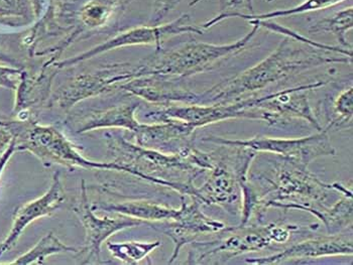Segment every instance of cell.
Masks as SVG:
<instances>
[{"instance_id":"obj_1","label":"cell","mask_w":353,"mask_h":265,"mask_svg":"<svg viewBox=\"0 0 353 265\" xmlns=\"http://www.w3.org/2000/svg\"><path fill=\"white\" fill-rule=\"evenodd\" d=\"M352 50L323 49L310 43L296 45L285 36L274 52L256 66L230 78L200 95L199 104L232 102L258 92L302 72L323 65L352 62Z\"/></svg>"},{"instance_id":"obj_2","label":"cell","mask_w":353,"mask_h":265,"mask_svg":"<svg viewBox=\"0 0 353 265\" xmlns=\"http://www.w3.org/2000/svg\"><path fill=\"white\" fill-rule=\"evenodd\" d=\"M110 160L123 169V173L137 179L167 187L181 195H196L194 184L203 169L193 166L180 154H167L130 142L121 134H104Z\"/></svg>"},{"instance_id":"obj_3","label":"cell","mask_w":353,"mask_h":265,"mask_svg":"<svg viewBox=\"0 0 353 265\" xmlns=\"http://www.w3.org/2000/svg\"><path fill=\"white\" fill-rule=\"evenodd\" d=\"M274 162L271 177L259 176L256 179L261 182V187L256 188L268 209L320 207L328 199L331 191H336L335 184L320 181L308 167L285 158Z\"/></svg>"},{"instance_id":"obj_4","label":"cell","mask_w":353,"mask_h":265,"mask_svg":"<svg viewBox=\"0 0 353 265\" xmlns=\"http://www.w3.org/2000/svg\"><path fill=\"white\" fill-rule=\"evenodd\" d=\"M252 25V30L243 38L228 45L191 42L169 52L158 50L154 56L137 64L139 77L159 75L180 79L211 70L220 61L241 53L252 42L261 28L256 23Z\"/></svg>"},{"instance_id":"obj_5","label":"cell","mask_w":353,"mask_h":265,"mask_svg":"<svg viewBox=\"0 0 353 265\" xmlns=\"http://www.w3.org/2000/svg\"><path fill=\"white\" fill-rule=\"evenodd\" d=\"M231 235L220 237L209 242L191 243L189 264H202L211 256L219 255L225 260L248 252L263 251L272 244H283L292 233L299 231L300 226L271 223L268 225L237 226L228 227Z\"/></svg>"},{"instance_id":"obj_6","label":"cell","mask_w":353,"mask_h":265,"mask_svg":"<svg viewBox=\"0 0 353 265\" xmlns=\"http://www.w3.org/2000/svg\"><path fill=\"white\" fill-rule=\"evenodd\" d=\"M17 149L28 151L36 156L43 166H62L74 169H109L123 173V169L111 162H93L84 158L77 147L54 126H43L34 123H23L15 136Z\"/></svg>"},{"instance_id":"obj_7","label":"cell","mask_w":353,"mask_h":265,"mask_svg":"<svg viewBox=\"0 0 353 265\" xmlns=\"http://www.w3.org/2000/svg\"><path fill=\"white\" fill-rule=\"evenodd\" d=\"M219 149L211 151L212 167L209 169L207 181L196 188L194 199L206 205H219L228 211H237L241 202V187L237 169L250 158V151L237 145H219Z\"/></svg>"},{"instance_id":"obj_8","label":"cell","mask_w":353,"mask_h":265,"mask_svg":"<svg viewBox=\"0 0 353 265\" xmlns=\"http://www.w3.org/2000/svg\"><path fill=\"white\" fill-rule=\"evenodd\" d=\"M261 97H248L232 102L211 104H190L187 106L165 105V108L145 114L154 123L176 120L193 126L204 127L228 119L246 118L267 121L268 113L259 107Z\"/></svg>"},{"instance_id":"obj_9","label":"cell","mask_w":353,"mask_h":265,"mask_svg":"<svg viewBox=\"0 0 353 265\" xmlns=\"http://www.w3.org/2000/svg\"><path fill=\"white\" fill-rule=\"evenodd\" d=\"M328 128L320 130L318 134L301 138H278L256 136L248 140H230L218 136L204 138V142L222 145H237L254 149L256 153L276 154L281 158L293 160L303 166L308 167L316 158L321 156H336V151L329 138Z\"/></svg>"},{"instance_id":"obj_10","label":"cell","mask_w":353,"mask_h":265,"mask_svg":"<svg viewBox=\"0 0 353 265\" xmlns=\"http://www.w3.org/2000/svg\"><path fill=\"white\" fill-rule=\"evenodd\" d=\"M86 190V184L84 180H82L79 201L73 206L74 213L77 215L85 229V244L78 254H85L82 264H104L101 260L102 243L113 234L128 228L141 225L143 221L124 215L115 218H99L96 216L94 211L91 208Z\"/></svg>"},{"instance_id":"obj_11","label":"cell","mask_w":353,"mask_h":265,"mask_svg":"<svg viewBox=\"0 0 353 265\" xmlns=\"http://www.w3.org/2000/svg\"><path fill=\"white\" fill-rule=\"evenodd\" d=\"M191 204H187L184 195H181V207L175 218L172 220L150 222L148 225L157 231L165 234L173 241L175 248L168 264L175 262L181 249L187 244H191L198 236L203 233H216L226 227L225 224L214 220L205 215L200 209L198 200L192 199Z\"/></svg>"},{"instance_id":"obj_12","label":"cell","mask_w":353,"mask_h":265,"mask_svg":"<svg viewBox=\"0 0 353 265\" xmlns=\"http://www.w3.org/2000/svg\"><path fill=\"white\" fill-rule=\"evenodd\" d=\"M327 83L328 82H312L261 97L259 106L261 109L268 112V125H283L292 119L300 118L308 121L318 131L322 130L309 103L307 92Z\"/></svg>"},{"instance_id":"obj_13","label":"cell","mask_w":353,"mask_h":265,"mask_svg":"<svg viewBox=\"0 0 353 265\" xmlns=\"http://www.w3.org/2000/svg\"><path fill=\"white\" fill-rule=\"evenodd\" d=\"M134 78H137V65H112L96 73L76 78L61 91L57 100L61 108L69 109L85 98L95 96L109 90L113 85L125 84Z\"/></svg>"},{"instance_id":"obj_14","label":"cell","mask_w":353,"mask_h":265,"mask_svg":"<svg viewBox=\"0 0 353 265\" xmlns=\"http://www.w3.org/2000/svg\"><path fill=\"white\" fill-rule=\"evenodd\" d=\"M184 32L203 34V30L201 28H198L197 25H190V17L188 14H183L173 23L161 25V27L134 28V30L121 34L113 40L109 41L104 45L95 47L81 56L61 63L60 66H70L74 63L86 60V59L109 51V50L125 47V45H156L158 50H161V43L163 40L172 36H176V34H184Z\"/></svg>"},{"instance_id":"obj_15","label":"cell","mask_w":353,"mask_h":265,"mask_svg":"<svg viewBox=\"0 0 353 265\" xmlns=\"http://www.w3.org/2000/svg\"><path fill=\"white\" fill-rule=\"evenodd\" d=\"M137 145L167 154L183 156L194 147L196 128L176 120L139 125L132 132Z\"/></svg>"},{"instance_id":"obj_16","label":"cell","mask_w":353,"mask_h":265,"mask_svg":"<svg viewBox=\"0 0 353 265\" xmlns=\"http://www.w3.org/2000/svg\"><path fill=\"white\" fill-rule=\"evenodd\" d=\"M65 199L66 194L61 182L60 173L56 171L47 193L15 210L12 229L6 240L0 243V256L14 248L17 240L30 223L41 217L51 216L63 205Z\"/></svg>"},{"instance_id":"obj_17","label":"cell","mask_w":353,"mask_h":265,"mask_svg":"<svg viewBox=\"0 0 353 265\" xmlns=\"http://www.w3.org/2000/svg\"><path fill=\"white\" fill-rule=\"evenodd\" d=\"M352 236L329 234L292 245L280 253L265 257L248 258L246 264L258 265L279 264L291 259L320 258L325 256L352 255Z\"/></svg>"},{"instance_id":"obj_18","label":"cell","mask_w":353,"mask_h":265,"mask_svg":"<svg viewBox=\"0 0 353 265\" xmlns=\"http://www.w3.org/2000/svg\"><path fill=\"white\" fill-rule=\"evenodd\" d=\"M174 78L147 75L134 78L121 88L152 103L169 105L171 102L199 104L200 95L173 81Z\"/></svg>"},{"instance_id":"obj_19","label":"cell","mask_w":353,"mask_h":265,"mask_svg":"<svg viewBox=\"0 0 353 265\" xmlns=\"http://www.w3.org/2000/svg\"><path fill=\"white\" fill-rule=\"evenodd\" d=\"M93 211L117 213L139 219L143 222H161L175 218L178 209L167 207L154 202L134 200L124 202H97L91 206Z\"/></svg>"},{"instance_id":"obj_20","label":"cell","mask_w":353,"mask_h":265,"mask_svg":"<svg viewBox=\"0 0 353 265\" xmlns=\"http://www.w3.org/2000/svg\"><path fill=\"white\" fill-rule=\"evenodd\" d=\"M139 103H130L111 108L106 112H93L81 123L76 132L81 134L91 130L106 128H121L134 132L141 125L136 118V112L139 109Z\"/></svg>"},{"instance_id":"obj_21","label":"cell","mask_w":353,"mask_h":265,"mask_svg":"<svg viewBox=\"0 0 353 265\" xmlns=\"http://www.w3.org/2000/svg\"><path fill=\"white\" fill-rule=\"evenodd\" d=\"M341 195L332 207H298L296 210L305 211L317 217L325 225L328 234H339L352 224V192Z\"/></svg>"},{"instance_id":"obj_22","label":"cell","mask_w":353,"mask_h":265,"mask_svg":"<svg viewBox=\"0 0 353 265\" xmlns=\"http://www.w3.org/2000/svg\"><path fill=\"white\" fill-rule=\"evenodd\" d=\"M345 0H305L300 6L295 8H285V10H278L274 12H268L263 14H245L241 12H222L217 17H213L211 21L204 23V30L214 27L217 23L225 21V19H232V17H241L246 21H271V19H278V17H293V15L306 14V12H316V10H325L331 6L341 3Z\"/></svg>"},{"instance_id":"obj_23","label":"cell","mask_w":353,"mask_h":265,"mask_svg":"<svg viewBox=\"0 0 353 265\" xmlns=\"http://www.w3.org/2000/svg\"><path fill=\"white\" fill-rule=\"evenodd\" d=\"M79 249L75 248V247L65 244L54 233L50 232L45 237L39 241L38 244L34 245L27 253L17 258L14 262H12V264H43L47 257L54 255V254L67 253V252L79 253Z\"/></svg>"},{"instance_id":"obj_24","label":"cell","mask_w":353,"mask_h":265,"mask_svg":"<svg viewBox=\"0 0 353 265\" xmlns=\"http://www.w3.org/2000/svg\"><path fill=\"white\" fill-rule=\"evenodd\" d=\"M352 28L353 8H348L332 17L313 21L309 27V32L310 34H319V32L332 34L342 47L352 50V45L346 40V32L352 30Z\"/></svg>"},{"instance_id":"obj_25","label":"cell","mask_w":353,"mask_h":265,"mask_svg":"<svg viewBox=\"0 0 353 265\" xmlns=\"http://www.w3.org/2000/svg\"><path fill=\"white\" fill-rule=\"evenodd\" d=\"M162 245L161 241L154 242H130L114 243L108 242V248L111 255L117 259L121 260L125 264H139L141 260L147 258L152 251Z\"/></svg>"},{"instance_id":"obj_26","label":"cell","mask_w":353,"mask_h":265,"mask_svg":"<svg viewBox=\"0 0 353 265\" xmlns=\"http://www.w3.org/2000/svg\"><path fill=\"white\" fill-rule=\"evenodd\" d=\"M332 118L329 123V130L335 128V129H342L352 126V119L353 114V88L345 89L337 96L335 101L333 102Z\"/></svg>"},{"instance_id":"obj_27","label":"cell","mask_w":353,"mask_h":265,"mask_svg":"<svg viewBox=\"0 0 353 265\" xmlns=\"http://www.w3.org/2000/svg\"><path fill=\"white\" fill-rule=\"evenodd\" d=\"M180 0H156V8H154V17H152V23H157L162 21L163 17L175 8Z\"/></svg>"},{"instance_id":"obj_28","label":"cell","mask_w":353,"mask_h":265,"mask_svg":"<svg viewBox=\"0 0 353 265\" xmlns=\"http://www.w3.org/2000/svg\"><path fill=\"white\" fill-rule=\"evenodd\" d=\"M19 71L14 69L1 68L0 67V86L8 87V88H15L17 81L15 79L19 75Z\"/></svg>"},{"instance_id":"obj_29","label":"cell","mask_w":353,"mask_h":265,"mask_svg":"<svg viewBox=\"0 0 353 265\" xmlns=\"http://www.w3.org/2000/svg\"><path fill=\"white\" fill-rule=\"evenodd\" d=\"M222 12H228L234 8H245L248 12H252V0H224L221 4Z\"/></svg>"},{"instance_id":"obj_30","label":"cell","mask_w":353,"mask_h":265,"mask_svg":"<svg viewBox=\"0 0 353 265\" xmlns=\"http://www.w3.org/2000/svg\"><path fill=\"white\" fill-rule=\"evenodd\" d=\"M15 151H17V140H15L14 136V138H12V142L8 145V149H6V151L0 156V176H1L2 171H3L4 168H6V165H8V160L12 158Z\"/></svg>"},{"instance_id":"obj_31","label":"cell","mask_w":353,"mask_h":265,"mask_svg":"<svg viewBox=\"0 0 353 265\" xmlns=\"http://www.w3.org/2000/svg\"><path fill=\"white\" fill-rule=\"evenodd\" d=\"M202 0H193V1L191 2L190 6H196V4L199 3V2H201Z\"/></svg>"},{"instance_id":"obj_32","label":"cell","mask_w":353,"mask_h":265,"mask_svg":"<svg viewBox=\"0 0 353 265\" xmlns=\"http://www.w3.org/2000/svg\"><path fill=\"white\" fill-rule=\"evenodd\" d=\"M274 1V0H267V2H272Z\"/></svg>"}]
</instances>
